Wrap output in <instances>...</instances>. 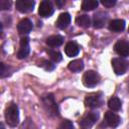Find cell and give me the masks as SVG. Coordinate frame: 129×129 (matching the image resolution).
<instances>
[{
    "instance_id": "1",
    "label": "cell",
    "mask_w": 129,
    "mask_h": 129,
    "mask_svg": "<svg viewBox=\"0 0 129 129\" xmlns=\"http://www.w3.org/2000/svg\"><path fill=\"white\" fill-rule=\"evenodd\" d=\"M41 102H42L43 108H44V110L48 116H50V117L58 116V114H59L58 107L54 101V97L52 94H46V95L42 96Z\"/></svg>"
},
{
    "instance_id": "2",
    "label": "cell",
    "mask_w": 129,
    "mask_h": 129,
    "mask_svg": "<svg viewBox=\"0 0 129 129\" xmlns=\"http://www.w3.org/2000/svg\"><path fill=\"white\" fill-rule=\"evenodd\" d=\"M5 120L10 127H15L19 123V111L16 104L11 103L5 110Z\"/></svg>"
},
{
    "instance_id": "3",
    "label": "cell",
    "mask_w": 129,
    "mask_h": 129,
    "mask_svg": "<svg viewBox=\"0 0 129 129\" xmlns=\"http://www.w3.org/2000/svg\"><path fill=\"white\" fill-rule=\"evenodd\" d=\"M99 119V114L97 112L87 113L79 122V125L82 129H91Z\"/></svg>"
},
{
    "instance_id": "4",
    "label": "cell",
    "mask_w": 129,
    "mask_h": 129,
    "mask_svg": "<svg viewBox=\"0 0 129 129\" xmlns=\"http://www.w3.org/2000/svg\"><path fill=\"white\" fill-rule=\"evenodd\" d=\"M103 103H104V100H103L102 93H92V94L88 95L85 99V105L92 109L101 107L103 105Z\"/></svg>"
},
{
    "instance_id": "5",
    "label": "cell",
    "mask_w": 129,
    "mask_h": 129,
    "mask_svg": "<svg viewBox=\"0 0 129 129\" xmlns=\"http://www.w3.org/2000/svg\"><path fill=\"white\" fill-rule=\"evenodd\" d=\"M112 68L116 75H123L129 68V61L124 57H115L111 61Z\"/></svg>"
},
{
    "instance_id": "6",
    "label": "cell",
    "mask_w": 129,
    "mask_h": 129,
    "mask_svg": "<svg viewBox=\"0 0 129 129\" xmlns=\"http://www.w3.org/2000/svg\"><path fill=\"white\" fill-rule=\"evenodd\" d=\"M100 82V76L95 71H88L83 76V84L88 88L97 86Z\"/></svg>"
},
{
    "instance_id": "7",
    "label": "cell",
    "mask_w": 129,
    "mask_h": 129,
    "mask_svg": "<svg viewBox=\"0 0 129 129\" xmlns=\"http://www.w3.org/2000/svg\"><path fill=\"white\" fill-rule=\"evenodd\" d=\"M53 11H54V8L50 1L44 0L40 2L39 7H38V14L41 17H49L52 15Z\"/></svg>"
},
{
    "instance_id": "8",
    "label": "cell",
    "mask_w": 129,
    "mask_h": 129,
    "mask_svg": "<svg viewBox=\"0 0 129 129\" xmlns=\"http://www.w3.org/2000/svg\"><path fill=\"white\" fill-rule=\"evenodd\" d=\"M35 2L33 0H18L15 3L16 9L21 13H28L31 12L34 8Z\"/></svg>"
},
{
    "instance_id": "9",
    "label": "cell",
    "mask_w": 129,
    "mask_h": 129,
    "mask_svg": "<svg viewBox=\"0 0 129 129\" xmlns=\"http://www.w3.org/2000/svg\"><path fill=\"white\" fill-rule=\"evenodd\" d=\"M104 122L106 123V125H108L109 127H112V128H116L120 122H121V119L120 117L114 113L113 111H107L104 115Z\"/></svg>"
},
{
    "instance_id": "10",
    "label": "cell",
    "mask_w": 129,
    "mask_h": 129,
    "mask_svg": "<svg viewBox=\"0 0 129 129\" xmlns=\"http://www.w3.org/2000/svg\"><path fill=\"white\" fill-rule=\"evenodd\" d=\"M108 14L103 11H99L94 14L93 16V26L95 28H102L105 26V24L108 21Z\"/></svg>"
},
{
    "instance_id": "11",
    "label": "cell",
    "mask_w": 129,
    "mask_h": 129,
    "mask_svg": "<svg viewBox=\"0 0 129 129\" xmlns=\"http://www.w3.org/2000/svg\"><path fill=\"white\" fill-rule=\"evenodd\" d=\"M114 49L121 56H129V41L125 39H119L115 43Z\"/></svg>"
},
{
    "instance_id": "12",
    "label": "cell",
    "mask_w": 129,
    "mask_h": 129,
    "mask_svg": "<svg viewBox=\"0 0 129 129\" xmlns=\"http://www.w3.org/2000/svg\"><path fill=\"white\" fill-rule=\"evenodd\" d=\"M30 48H29V39L28 37H22L20 40V47L17 51V57L18 58H25L29 54Z\"/></svg>"
},
{
    "instance_id": "13",
    "label": "cell",
    "mask_w": 129,
    "mask_h": 129,
    "mask_svg": "<svg viewBox=\"0 0 129 129\" xmlns=\"http://www.w3.org/2000/svg\"><path fill=\"white\" fill-rule=\"evenodd\" d=\"M71 23V15L68 12H63L61 14H59L55 25L59 28V29H66Z\"/></svg>"
},
{
    "instance_id": "14",
    "label": "cell",
    "mask_w": 129,
    "mask_h": 129,
    "mask_svg": "<svg viewBox=\"0 0 129 129\" xmlns=\"http://www.w3.org/2000/svg\"><path fill=\"white\" fill-rule=\"evenodd\" d=\"M17 29H18V32L20 34H27L32 29V22L28 18H24L18 23Z\"/></svg>"
},
{
    "instance_id": "15",
    "label": "cell",
    "mask_w": 129,
    "mask_h": 129,
    "mask_svg": "<svg viewBox=\"0 0 129 129\" xmlns=\"http://www.w3.org/2000/svg\"><path fill=\"white\" fill-rule=\"evenodd\" d=\"M64 52H66V54H67L68 56H70V57L76 56V55H78L79 52H80V46H79L76 42L70 41V42H68V43L66 44V46H64Z\"/></svg>"
},
{
    "instance_id": "16",
    "label": "cell",
    "mask_w": 129,
    "mask_h": 129,
    "mask_svg": "<svg viewBox=\"0 0 129 129\" xmlns=\"http://www.w3.org/2000/svg\"><path fill=\"white\" fill-rule=\"evenodd\" d=\"M125 24L123 19H113L109 22V29L113 32H121L124 30Z\"/></svg>"
},
{
    "instance_id": "17",
    "label": "cell",
    "mask_w": 129,
    "mask_h": 129,
    "mask_svg": "<svg viewBox=\"0 0 129 129\" xmlns=\"http://www.w3.org/2000/svg\"><path fill=\"white\" fill-rule=\"evenodd\" d=\"M63 42V37L61 35H51L46 38V44L50 47H56L61 45Z\"/></svg>"
},
{
    "instance_id": "18",
    "label": "cell",
    "mask_w": 129,
    "mask_h": 129,
    "mask_svg": "<svg viewBox=\"0 0 129 129\" xmlns=\"http://www.w3.org/2000/svg\"><path fill=\"white\" fill-rule=\"evenodd\" d=\"M68 68L73 73H79L84 69V61L82 59H75L69 63Z\"/></svg>"
},
{
    "instance_id": "19",
    "label": "cell",
    "mask_w": 129,
    "mask_h": 129,
    "mask_svg": "<svg viewBox=\"0 0 129 129\" xmlns=\"http://www.w3.org/2000/svg\"><path fill=\"white\" fill-rule=\"evenodd\" d=\"M76 23L83 27V28H87L91 25V19L88 15L86 14H82V15H79L77 18H76Z\"/></svg>"
},
{
    "instance_id": "20",
    "label": "cell",
    "mask_w": 129,
    "mask_h": 129,
    "mask_svg": "<svg viewBox=\"0 0 129 129\" xmlns=\"http://www.w3.org/2000/svg\"><path fill=\"white\" fill-rule=\"evenodd\" d=\"M99 2L97 0H85L82 2V9L85 11H91L97 8Z\"/></svg>"
},
{
    "instance_id": "21",
    "label": "cell",
    "mask_w": 129,
    "mask_h": 129,
    "mask_svg": "<svg viewBox=\"0 0 129 129\" xmlns=\"http://www.w3.org/2000/svg\"><path fill=\"white\" fill-rule=\"evenodd\" d=\"M108 107L112 110V111H119L122 107V103L120 101L119 98L117 97H112L109 101H108Z\"/></svg>"
},
{
    "instance_id": "22",
    "label": "cell",
    "mask_w": 129,
    "mask_h": 129,
    "mask_svg": "<svg viewBox=\"0 0 129 129\" xmlns=\"http://www.w3.org/2000/svg\"><path fill=\"white\" fill-rule=\"evenodd\" d=\"M46 52H47L48 56L51 58V60L53 62H59L62 59L61 53L59 51H56V50H53V49H47Z\"/></svg>"
},
{
    "instance_id": "23",
    "label": "cell",
    "mask_w": 129,
    "mask_h": 129,
    "mask_svg": "<svg viewBox=\"0 0 129 129\" xmlns=\"http://www.w3.org/2000/svg\"><path fill=\"white\" fill-rule=\"evenodd\" d=\"M40 67H42L45 71H52V70H54V68H55V64L53 63V62H51V61H49V60H42L41 61V63H40Z\"/></svg>"
},
{
    "instance_id": "24",
    "label": "cell",
    "mask_w": 129,
    "mask_h": 129,
    "mask_svg": "<svg viewBox=\"0 0 129 129\" xmlns=\"http://www.w3.org/2000/svg\"><path fill=\"white\" fill-rule=\"evenodd\" d=\"M57 129H74V124L70 120H63L59 124V126L57 127Z\"/></svg>"
},
{
    "instance_id": "25",
    "label": "cell",
    "mask_w": 129,
    "mask_h": 129,
    "mask_svg": "<svg viewBox=\"0 0 129 129\" xmlns=\"http://www.w3.org/2000/svg\"><path fill=\"white\" fill-rule=\"evenodd\" d=\"M20 129H36V127L34 126V123L28 118V119L22 124V126H21Z\"/></svg>"
},
{
    "instance_id": "26",
    "label": "cell",
    "mask_w": 129,
    "mask_h": 129,
    "mask_svg": "<svg viewBox=\"0 0 129 129\" xmlns=\"http://www.w3.org/2000/svg\"><path fill=\"white\" fill-rule=\"evenodd\" d=\"M10 6H11V1H8V0H1L0 1V9L1 10L9 9Z\"/></svg>"
},
{
    "instance_id": "27",
    "label": "cell",
    "mask_w": 129,
    "mask_h": 129,
    "mask_svg": "<svg viewBox=\"0 0 129 129\" xmlns=\"http://www.w3.org/2000/svg\"><path fill=\"white\" fill-rule=\"evenodd\" d=\"M101 3H102L105 7L110 8V7H113V6L117 3V1H116V0H102Z\"/></svg>"
},
{
    "instance_id": "28",
    "label": "cell",
    "mask_w": 129,
    "mask_h": 129,
    "mask_svg": "<svg viewBox=\"0 0 129 129\" xmlns=\"http://www.w3.org/2000/svg\"><path fill=\"white\" fill-rule=\"evenodd\" d=\"M9 69H10V68L7 67L5 63H3V62L1 63V78H5V77L8 75L6 72L9 71Z\"/></svg>"
},
{
    "instance_id": "29",
    "label": "cell",
    "mask_w": 129,
    "mask_h": 129,
    "mask_svg": "<svg viewBox=\"0 0 129 129\" xmlns=\"http://www.w3.org/2000/svg\"><path fill=\"white\" fill-rule=\"evenodd\" d=\"M63 4H64V1H56V5L58 7H61Z\"/></svg>"
},
{
    "instance_id": "30",
    "label": "cell",
    "mask_w": 129,
    "mask_h": 129,
    "mask_svg": "<svg viewBox=\"0 0 129 129\" xmlns=\"http://www.w3.org/2000/svg\"><path fill=\"white\" fill-rule=\"evenodd\" d=\"M1 129H4V126H3V124H1Z\"/></svg>"
},
{
    "instance_id": "31",
    "label": "cell",
    "mask_w": 129,
    "mask_h": 129,
    "mask_svg": "<svg viewBox=\"0 0 129 129\" xmlns=\"http://www.w3.org/2000/svg\"><path fill=\"white\" fill-rule=\"evenodd\" d=\"M128 32H129V27H128Z\"/></svg>"
}]
</instances>
